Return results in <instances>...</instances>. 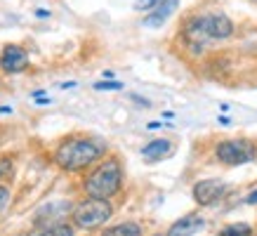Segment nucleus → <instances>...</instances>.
Wrapping results in <instances>:
<instances>
[{
	"instance_id": "nucleus-12",
	"label": "nucleus",
	"mask_w": 257,
	"mask_h": 236,
	"mask_svg": "<svg viewBox=\"0 0 257 236\" xmlns=\"http://www.w3.org/2000/svg\"><path fill=\"white\" fill-rule=\"evenodd\" d=\"M219 236H255V227L250 222H236V224H229L222 229Z\"/></svg>"
},
{
	"instance_id": "nucleus-11",
	"label": "nucleus",
	"mask_w": 257,
	"mask_h": 236,
	"mask_svg": "<svg viewBox=\"0 0 257 236\" xmlns=\"http://www.w3.org/2000/svg\"><path fill=\"white\" fill-rule=\"evenodd\" d=\"M101 236H142V227L137 222H123V224H113Z\"/></svg>"
},
{
	"instance_id": "nucleus-9",
	"label": "nucleus",
	"mask_w": 257,
	"mask_h": 236,
	"mask_svg": "<svg viewBox=\"0 0 257 236\" xmlns=\"http://www.w3.org/2000/svg\"><path fill=\"white\" fill-rule=\"evenodd\" d=\"M179 0H161L156 8L151 10V15L144 19V26H151V29H158L161 24H165L170 19V15L177 10Z\"/></svg>"
},
{
	"instance_id": "nucleus-6",
	"label": "nucleus",
	"mask_w": 257,
	"mask_h": 236,
	"mask_svg": "<svg viewBox=\"0 0 257 236\" xmlns=\"http://www.w3.org/2000/svg\"><path fill=\"white\" fill-rule=\"evenodd\" d=\"M224 194H226V184L219 180H201V182H196V187H194L196 203L203 205V208L215 205L217 201H222Z\"/></svg>"
},
{
	"instance_id": "nucleus-20",
	"label": "nucleus",
	"mask_w": 257,
	"mask_h": 236,
	"mask_svg": "<svg viewBox=\"0 0 257 236\" xmlns=\"http://www.w3.org/2000/svg\"><path fill=\"white\" fill-rule=\"evenodd\" d=\"M255 3H257V0H255Z\"/></svg>"
},
{
	"instance_id": "nucleus-3",
	"label": "nucleus",
	"mask_w": 257,
	"mask_h": 236,
	"mask_svg": "<svg viewBox=\"0 0 257 236\" xmlns=\"http://www.w3.org/2000/svg\"><path fill=\"white\" fill-rule=\"evenodd\" d=\"M123 187V165L118 158H106L101 161L92 173L85 177L83 182V189H85L87 196L92 198H106L116 196Z\"/></svg>"
},
{
	"instance_id": "nucleus-8",
	"label": "nucleus",
	"mask_w": 257,
	"mask_h": 236,
	"mask_svg": "<svg viewBox=\"0 0 257 236\" xmlns=\"http://www.w3.org/2000/svg\"><path fill=\"white\" fill-rule=\"evenodd\" d=\"M203 229H205V220L201 215H184L182 220H177L170 227L168 236H194L198 231H203Z\"/></svg>"
},
{
	"instance_id": "nucleus-19",
	"label": "nucleus",
	"mask_w": 257,
	"mask_h": 236,
	"mask_svg": "<svg viewBox=\"0 0 257 236\" xmlns=\"http://www.w3.org/2000/svg\"><path fill=\"white\" fill-rule=\"evenodd\" d=\"M156 236H163V234H156Z\"/></svg>"
},
{
	"instance_id": "nucleus-7",
	"label": "nucleus",
	"mask_w": 257,
	"mask_h": 236,
	"mask_svg": "<svg viewBox=\"0 0 257 236\" xmlns=\"http://www.w3.org/2000/svg\"><path fill=\"white\" fill-rule=\"evenodd\" d=\"M29 66V52L22 45H5L0 52V69L5 73H22Z\"/></svg>"
},
{
	"instance_id": "nucleus-13",
	"label": "nucleus",
	"mask_w": 257,
	"mask_h": 236,
	"mask_svg": "<svg viewBox=\"0 0 257 236\" xmlns=\"http://www.w3.org/2000/svg\"><path fill=\"white\" fill-rule=\"evenodd\" d=\"M38 236H73V227H69V224H55V227L45 229Z\"/></svg>"
},
{
	"instance_id": "nucleus-5",
	"label": "nucleus",
	"mask_w": 257,
	"mask_h": 236,
	"mask_svg": "<svg viewBox=\"0 0 257 236\" xmlns=\"http://www.w3.org/2000/svg\"><path fill=\"white\" fill-rule=\"evenodd\" d=\"M215 156L219 163L224 165H243L255 161L257 156V144L245 137H236V140H224L215 147Z\"/></svg>"
},
{
	"instance_id": "nucleus-15",
	"label": "nucleus",
	"mask_w": 257,
	"mask_h": 236,
	"mask_svg": "<svg viewBox=\"0 0 257 236\" xmlns=\"http://www.w3.org/2000/svg\"><path fill=\"white\" fill-rule=\"evenodd\" d=\"M10 203V189L5 184H0V212L5 210V205Z\"/></svg>"
},
{
	"instance_id": "nucleus-18",
	"label": "nucleus",
	"mask_w": 257,
	"mask_h": 236,
	"mask_svg": "<svg viewBox=\"0 0 257 236\" xmlns=\"http://www.w3.org/2000/svg\"><path fill=\"white\" fill-rule=\"evenodd\" d=\"M36 15H38V17H43V19H45V17H50V12H47V10H38Z\"/></svg>"
},
{
	"instance_id": "nucleus-1",
	"label": "nucleus",
	"mask_w": 257,
	"mask_h": 236,
	"mask_svg": "<svg viewBox=\"0 0 257 236\" xmlns=\"http://www.w3.org/2000/svg\"><path fill=\"white\" fill-rule=\"evenodd\" d=\"M104 151L106 147H101L99 142L87 140V137H69L57 147L55 163L66 173H78V170H85L92 163H97L104 156Z\"/></svg>"
},
{
	"instance_id": "nucleus-14",
	"label": "nucleus",
	"mask_w": 257,
	"mask_h": 236,
	"mask_svg": "<svg viewBox=\"0 0 257 236\" xmlns=\"http://www.w3.org/2000/svg\"><path fill=\"white\" fill-rule=\"evenodd\" d=\"M161 0H135V10H154Z\"/></svg>"
},
{
	"instance_id": "nucleus-17",
	"label": "nucleus",
	"mask_w": 257,
	"mask_h": 236,
	"mask_svg": "<svg viewBox=\"0 0 257 236\" xmlns=\"http://www.w3.org/2000/svg\"><path fill=\"white\" fill-rule=\"evenodd\" d=\"M245 203H248V205H257V189L252 191V194H250L248 198H245Z\"/></svg>"
},
{
	"instance_id": "nucleus-4",
	"label": "nucleus",
	"mask_w": 257,
	"mask_h": 236,
	"mask_svg": "<svg viewBox=\"0 0 257 236\" xmlns=\"http://www.w3.org/2000/svg\"><path fill=\"white\" fill-rule=\"evenodd\" d=\"M111 215H113V205H111L106 198L90 196L73 208V224L78 229L90 231V229H97V227H101L104 222H109Z\"/></svg>"
},
{
	"instance_id": "nucleus-10",
	"label": "nucleus",
	"mask_w": 257,
	"mask_h": 236,
	"mask_svg": "<svg viewBox=\"0 0 257 236\" xmlns=\"http://www.w3.org/2000/svg\"><path fill=\"white\" fill-rule=\"evenodd\" d=\"M175 151L170 140H154L149 142L147 147H142V156L147 161H161V158H168Z\"/></svg>"
},
{
	"instance_id": "nucleus-2",
	"label": "nucleus",
	"mask_w": 257,
	"mask_h": 236,
	"mask_svg": "<svg viewBox=\"0 0 257 236\" xmlns=\"http://www.w3.org/2000/svg\"><path fill=\"white\" fill-rule=\"evenodd\" d=\"M234 33V24L222 12H208V15L194 17L184 26V38L189 45L203 47L215 40H224Z\"/></svg>"
},
{
	"instance_id": "nucleus-16",
	"label": "nucleus",
	"mask_w": 257,
	"mask_h": 236,
	"mask_svg": "<svg viewBox=\"0 0 257 236\" xmlns=\"http://www.w3.org/2000/svg\"><path fill=\"white\" fill-rule=\"evenodd\" d=\"M94 90H101V92H109V90H123L120 83H97Z\"/></svg>"
}]
</instances>
